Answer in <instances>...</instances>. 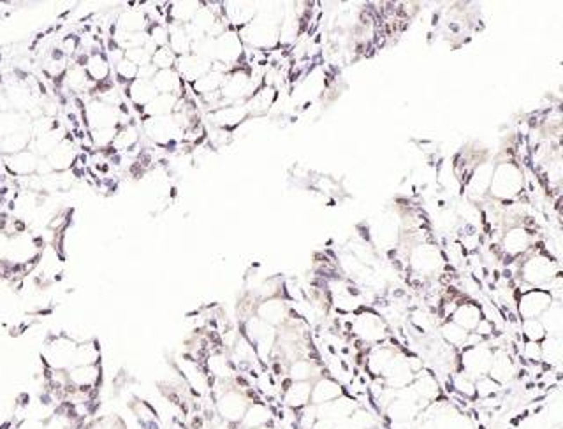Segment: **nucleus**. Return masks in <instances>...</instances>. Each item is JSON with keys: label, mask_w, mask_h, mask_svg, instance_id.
I'll list each match as a JSON object with an SVG mask.
<instances>
[{"label": "nucleus", "mask_w": 563, "mask_h": 429, "mask_svg": "<svg viewBox=\"0 0 563 429\" xmlns=\"http://www.w3.org/2000/svg\"><path fill=\"white\" fill-rule=\"evenodd\" d=\"M524 190V172L519 162L514 158H503L495 162L488 196L498 203H512Z\"/></svg>", "instance_id": "f257e3e1"}, {"label": "nucleus", "mask_w": 563, "mask_h": 429, "mask_svg": "<svg viewBox=\"0 0 563 429\" xmlns=\"http://www.w3.org/2000/svg\"><path fill=\"white\" fill-rule=\"evenodd\" d=\"M77 341L69 334L58 333L46 336L44 348H42V364L51 371H69L72 368L74 354H76Z\"/></svg>", "instance_id": "f03ea898"}, {"label": "nucleus", "mask_w": 563, "mask_h": 429, "mask_svg": "<svg viewBox=\"0 0 563 429\" xmlns=\"http://www.w3.org/2000/svg\"><path fill=\"white\" fill-rule=\"evenodd\" d=\"M141 132L153 146L162 150H175L183 143V130L171 116H157L141 122Z\"/></svg>", "instance_id": "7ed1b4c3"}, {"label": "nucleus", "mask_w": 563, "mask_h": 429, "mask_svg": "<svg viewBox=\"0 0 563 429\" xmlns=\"http://www.w3.org/2000/svg\"><path fill=\"white\" fill-rule=\"evenodd\" d=\"M238 34L245 48L253 49V51H274L280 48L278 27L266 23L257 16L250 23L238 28Z\"/></svg>", "instance_id": "20e7f679"}, {"label": "nucleus", "mask_w": 563, "mask_h": 429, "mask_svg": "<svg viewBox=\"0 0 563 429\" xmlns=\"http://www.w3.org/2000/svg\"><path fill=\"white\" fill-rule=\"evenodd\" d=\"M521 278L526 281L530 287L545 288V285L559 274L558 260L552 259L551 253H531L523 264H521Z\"/></svg>", "instance_id": "39448f33"}, {"label": "nucleus", "mask_w": 563, "mask_h": 429, "mask_svg": "<svg viewBox=\"0 0 563 429\" xmlns=\"http://www.w3.org/2000/svg\"><path fill=\"white\" fill-rule=\"evenodd\" d=\"M246 53H248V49L243 44L236 28L229 27L220 37L215 39V62L222 63L229 69L246 63Z\"/></svg>", "instance_id": "423d86ee"}, {"label": "nucleus", "mask_w": 563, "mask_h": 429, "mask_svg": "<svg viewBox=\"0 0 563 429\" xmlns=\"http://www.w3.org/2000/svg\"><path fill=\"white\" fill-rule=\"evenodd\" d=\"M445 257L442 250L431 243H419L408 253V266L421 276H431L443 267Z\"/></svg>", "instance_id": "0eeeda50"}, {"label": "nucleus", "mask_w": 563, "mask_h": 429, "mask_svg": "<svg viewBox=\"0 0 563 429\" xmlns=\"http://www.w3.org/2000/svg\"><path fill=\"white\" fill-rule=\"evenodd\" d=\"M493 348L488 343L472 345V347H463L461 352V373L468 375L470 378H479V376L488 375L489 366H491Z\"/></svg>", "instance_id": "6e6552de"}, {"label": "nucleus", "mask_w": 563, "mask_h": 429, "mask_svg": "<svg viewBox=\"0 0 563 429\" xmlns=\"http://www.w3.org/2000/svg\"><path fill=\"white\" fill-rule=\"evenodd\" d=\"M208 122L211 123V127L215 129H222V130H229V132L234 134L236 129L243 125L246 120H250L248 109L245 108L243 102H238V104H225L220 105V108L210 109L206 113Z\"/></svg>", "instance_id": "1a4fd4ad"}, {"label": "nucleus", "mask_w": 563, "mask_h": 429, "mask_svg": "<svg viewBox=\"0 0 563 429\" xmlns=\"http://www.w3.org/2000/svg\"><path fill=\"white\" fill-rule=\"evenodd\" d=\"M552 297L545 288L530 287L524 288L523 294L519 295L517 301V313L523 320L528 319H540L542 313L552 305Z\"/></svg>", "instance_id": "9d476101"}, {"label": "nucleus", "mask_w": 563, "mask_h": 429, "mask_svg": "<svg viewBox=\"0 0 563 429\" xmlns=\"http://www.w3.org/2000/svg\"><path fill=\"white\" fill-rule=\"evenodd\" d=\"M352 331H354L361 340L368 341V343L379 345L380 341L386 338L387 326L386 322H384L382 316H379L377 313L362 312L359 313V315L354 319V322H352Z\"/></svg>", "instance_id": "9b49d317"}, {"label": "nucleus", "mask_w": 563, "mask_h": 429, "mask_svg": "<svg viewBox=\"0 0 563 429\" xmlns=\"http://www.w3.org/2000/svg\"><path fill=\"white\" fill-rule=\"evenodd\" d=\"M248 404V399L241 392L234 389H227L218 396L217 411L227 424H238V422H241Z\"/></svg>", "instance_id": "f8f14e48"}, {"label": "nucleus", "mask_w": 563, "mask_h": 429, "mask_svg": "<svg viewBox=\"0 0 563 429\" xmlns=\"http://www.w3.org/2000/svg\"><path fill=\"white\" fill-rule=\"evenodd\" d=\"M77 155H80V151H77L72 137L65 136V139H63L62 143L56 144V146L46 155L44 160L48 162L51 172H67L76 165Z\"/></svg>", "instance_id": "ddd939ff"}, {"label": "nucleus", "mask_w": 563, "mask_h": 429, "mask_svg": "<svg viewBox=\"0 0 563 429\" xmlns=\"http://www.w3.org/2000/svg\"><path fill=\"white\" fill-rule=\"evenodd\" d=\"M122 90H123V98L129 102L132 111L137 113V115H141L143 109L157 97V90L153 88L151 81L141 79V77H137V79H134L132 83L123 87Z\"/></svg>", "instance_id": "4468645a"}, {"label": "nucleus", "mask_w": 563, "mask_h": 429, "mask_svg": "<svg viewBox=\"0 0 563 429\" xmlns=\"http://www.w3.org/2000/svg\"><path fill=\"white\" fill-rule=\"evenodd\" d=\"M2 160H4V169H6L13 178L21 179V178H28V176L37 172L41 157L28 148V150L20 151V153L16 155H11V157H4Z\"/></svg>", "instance_id": "2eb2a0df"}, {"label": "nucleus", "mask_w": 563, "mask_h": 429, "mask_svg": "<svg viewBox=\"0 0 563 429\" xmlns=\"http://www.w3.org/2000/svg\"><path fill=\"white\" fill-rule=\"evenodd\" d=\"M211 65H213V62H210V60H204L201 58V56L194 55V53H189V55H183L176 58L175 70L178 72V76L182 77L183 83L189 87V84H192L194 81L199 79L201 76L210 72Z\"/></svg>", "instance_id": "dca6fc26"}, {"label": "nucleus", "mask_w": 563, "mask_h": 429, "mask_svg": "<svg viewBox=\"0 0 563 429\" xmlns=\"http://www.w3.org/2000/svg\"><path fill=\"white\" fill-rule=\"evenodd\" d=\"M83 70L91 84L106 83V81L113 79L111 62H109V58L106 56L104 49L102 48L90 49V53H88V60H87V63H84Z\"/></svg>", "instance_id": "f3484780"}, {"label": "nucleus", "mask_w": 563, "mask_h": 429, "mask_svg": "<svg viewBox=\"0 0 563 429\" xmlns=\"http://www.w3.org/2000/svg\"><path fill=\"white\" fill-rule=\"evenodd\" d=\"M533 234L523 225H512L502 236V250L510 257H519L531 248Z\"/></svg>", "instance_id": "a211bd4d"}, {"label": "nucleus", "mask_w": 563, "mask_h": 429, "mask_svg": "<svg viewBox=\"0 0 563 429\" xmlns=\"http://www.w3.org/2000/svg\"><path fill=\"white\" fill-rule=\"evenodd\" d=\"M488 376H491V378L495 380V382H498L500 385L510 382V380L516 376V362H514V359L510 357V354L505 350V348H496V350H493V359H491V366H489Z\"/></svg>", "instance_id": "6ab92c4d"}, {"label": "nucleus", "mask_w": 563, "mask_h": 429, "mask_svg": "<svg viewBox=\"0 0 563 429\" xmlns=\"http://www.w3.org/2000/svg\"><path fill=\"white\" fill-rule=\"evenodd\" d=\"M340 396H343V389H341L338 380L329 378V376H322L317 382H312L310 404H313V406L331 403V401L338 399Z\"/></svg>", "instance_id": "aec40b11"}, {"label": "nucleus", "mask_w": 563, "mask_h": 429, "mask_svg": "<svg viewBox=\"0 0 563 429\" xmlns=\"http://www.w3.org/2000/svg\"><path fill=\"white\" fill-rule=\"evenodd\" d=\"M203 2H196V0H179V2H169L165 4V25H186L192 21L194 14L197 13V9L201 7Z\"/></svg>", "instance_id": "412c9836"}, {"label": "nucleus", "mask_w": 563, "mask_h": 429, "mask_svg": "<svg viewBox=\"0 0 563 429\" xmlns=\"http://www.w3.org/2000/svg\"><path fill=\"white\" fill-rule=\"evenodd\" d=\"M150 20L143 7H125L118 14L115 27L122 32H146Z\"/></svg>", "instance_id": "4be33fe9"}, {"label": "nucleus", "mask_w": 563, "mask_h": 429, "mask_svg": "<svg viewBox=\"0 0 563 429\" xmlns=\"http://www.w3.org/2000/svg\"><path fill=\"white\" fill-rule=\"evenodd\" d=\"M482 316H484V312H482L481 306L474 301H467L461 302V305L450 313V322H454L456 326L463 327L464 331L472 333V331L477 327V324L482 320Z\"/></svg>", "instance_id": "5701e85b"}, {"label": "nucleus", "mask_w": 563, "mask_h": 429, "mask_svg": "<svg viewBox=\"0 0 563 429\" xmlns=\"http://www.w3.org/2000/svg\"><path fill=\"white\" fill-rule=\"evenodd\" d=\"M151 84L157 90V94H165V95H182L185 94V87L186 84L183 83L182 77L178 76L175 69H162L157 70L151 77Z\"/></svg>", "instance_id": "b1692460"}, {"label": "nucleus", "mask_w": 563, "mask_h": 429, "mask_svg": "<svg viewBox=\"0 0 563 429\" xmlns=\"http://www.w3.org/2000/svg\"><path fill=\"white\" fill-rule=\"evenodd\" d=\"M287 305H285L282 299L278 297H270V299H262V302H259L257 306L255 316H259L260 320H264L270 326H280L282 322H285L287 319Z\"/></svg>", "instance_id": "393cba45"}, {"label": "nucleus", "mask_w": 563, "mask_h": 429, "mask_svg": "<svg viewBox=\"0 0 563 429\" xmlns=\"http://www.w3.org/2000/svg\"><path fill=\"white\" fill-rule=\"evenodd\" d=\"M182 95L157 94V97H155L139 115L141 122L146 118H157V116H171L172 113L176 111V108H178V102Z\"/></svg>", "instance_id": "a878e982"}, {"label": "nucleus", "mask_w": 563, "mask_h": 429, "mask_svg": "<svg viewBox=\"0 0 563 429\" xmlns=\"http://www.w3.org/2000/svg\"><path fill=\"white\" fill-rule=\"evenodd\" d=\"M225 72L217 69H211L210 72H206L204 76H201L199 79L194 81L192 84H189V88L192 90L194 97L197 98H204L210 97V95H215L220 91L222 83H224Z\"/></svg>", "instance_id": "bb28decb"}, {"label": "nucleus", "mask_w": 563, "mask_h": 429, "mask_svg": "<svg viewBox=\"0 0 563 429\" xmlns=\"http://www.w3.org/2000/svg\"><path fill=\"white\" fill-rule=\"evenodd\" d=\"M32 143V130L25 129L20 130V132L9 134V136L0 137V157H11V155H16L20 151L28 150Z\"/></svg>", "instance_id": "cd10ccee"}, {"label": "nucleus", "mask_w": 563, "mask_h": 429, "mask_svg": "<svg viewBox=\"0 0 563 429\" xmlns=\"http://www.w3.org/2000/svg\"><path fill=\"white\" fill-rule=\"evenodd\" d=\"M310 394H312V382H292L284 392L285 406L292 410L305 408L310 403Z\"/></svg>", "instance_id": "c85d7f7f"}, {"label": "nucleus", "mask_w": 563, "mask_h": 429, "mask_svg": "<svg viewBox=\"0 0 563 429\" xmlns=\"http://www.w3.org/2000/svg\"><path fill=\"white\" fill-rule=\"evenodd\" d=\"M394 355H396V350L393 347H389V345H377L372 350V354L368 355V361H366L369 373L375 376H382L386 368L389 366V362L393 361Z\"/></svg>", "instance_id": "c756f323"}, {"label": "nucleus", "mask_w": 563, "mask_h": 429, "mask_svg": "<svg viewBox=\"0 0 563 429\" xmlns=\"http://www.w3.org/2000/svg\"><path fill=\"white\" fill-rule=\"evenodd\" d=\"M417 403L401 399V397H396L387 404V414H389L391 421L396 422V424H408L417 415Z\"/></svg>", "instance_id": "7c9ffc66"}, {"label": "nucleus", "mask_w": 563, "mask_h": 429, "mask_svg": "<svg viewBox=\"0 0 563 429\" xmlns=\"http://www.w3.org/2000/svg\"><path fill=\"white\" fill-rule=\"evenodd\" d=\"M167 48L175 53L176 56L189 55L192 51V41L189 39L185 32V25H167Z\"/></svg>", "instance_id": "2f4dec72"}, {"label": "nucleus", "mask_w": 563, "mask_h": 429, "mask_svg": "<svg viewBox=\"0 0 563 429\" xmlns=\"http://www.w3.org/2000/svg\"><path fill=\"white\" fill-rule=\"evenodd\" d=\"M540 324L544 326L548 336H562L563 329V308L558 301L552 302L540 315Z\"/></svg>", "instance_id": "473e14b6"}, {"label": "nucleus", "mask_w": 563, "mask_h": 429, "mask_svg": "<svg viewBox=\"0 0 563 429\" xmlns=\"http://www.w3.org/2000/svg\"><path fill=\"white\" fill-rule=\"evenodd\" d=\"M101 362V345L97 340H88L77 343L76 354H74V366H88Z\"/></svg>", "instance_id": "72a5a7b5"}, {"label": "nucleus", "mask_w": 563, "mask_h": 429, "mask_svg": "<svg viewBox=\"0 0 563 429\" xmlns=\"http://www.w3.org/2000/svg\"><path fill=\"white\" fill-rule=\"evenodd\" d=\"M267 422H270V410H267L266 404L253 403L248 404L239 424L245 429H253L260 428V425H267Z\"/></svg>", "instance_id": "f704fd0d"}, {"label": "nucleus", "mask_w": 563, "mask_h": 429, "mask_svg": "<svg viewBox=\"0 0 563 429\" xmlns=\"http://www.w3.org/2000/svg\"><path fill=\"white\" fill-rule=\"evenodd\" d=\"M542 361L548 362L549 366H559L563 357V345L562 336H545L540 341Z\"/></svg>", "instance_id": "c9c22d12"}, {"label": "nucleus", "mask_w": 563, "mask_h": 429, "mask_svg": "<svg viewBox=\"0 0 563 429\" xmlns=\"http://www.w3.org/2000/svg\"><path fill=\"white\" fill-rule=\"evenodd\" d=\"M113 81L118 84L120 88L127 87L129 83H132L134 79H137V72H139V67L134 65L130 60H127L123 56L122 60H118L116 63H113Z\"/></svg>", "instance_id": "e433bc0d"}, {"label": "nucleus", "mask_w": 563, "mask_h": 429, "mask_svg": "<svg viewBox=\"0 0 563 429\" xmlns=\"http://www.w3.org/2000/svg\"><path fill=\"white\" fill-rule=\"evenodd\" d=\"M440 336H442L443 343L449 345V347L463 348L468 340V331H464L463 327L456 326L454 322L447 320V322H443L440 326Z\"/></svg>", "instance_id": "4c0bfd02"}, {"label": "nucleus", "mask_w": 563, "mask_h": 429, "mask_svg": "<svg viewBox=\"0 0 563 429\" xmlns=\"http://www.w3.org/2000/svg\"><path fill=\"white\" fill-rule=\"evenodd\" d=\"M63 84H65L70 91H74V94H80V91H88L91 87V83L88 81L84 70L77 65L67 67L65 74H63Z\"/></svg>", "instance_id": "58836bf2"}, {"label": "nucleus", "mask_w": 563, "mask_h": 429, "mask_svg": "<svg viewBox=\"0 0 563 429\" xmlns=\"http://www.w3.org/2000/svg\"><path fill=\"white\" fill-rule=\"evenodd\" d=\"M289 376L292 382H312L313 364L308 359H296L289 366Z\"/></svg>", "instance_id": "ea45409f"}, {"label": "nucleus", "mask_w": 563, "mask_h": 429, "mask_svg": "<svg viewBox=\"0 0 563 429\" xmlns=\"http://www.w3.org/2000/svg\"><path fill=\"white\" fill-rule=\"evenodd\" d=\"M347 422L350 429H373L377 425L375 415L365 408H355L350 417L347 418Z\"/></svg>", "instance_id": "a19ab883"}, {"label": "nucleus", "mask_w": 563, "mask_h": 429, "mask_svg": "<svg viewBox=\"0 0 563 429\" xmlns=\"http://www.w3.org/2000/svg\"><path fill=\"white\" fill-rule=\"evenodd\" d=\"M146 35L148 41H150L155 48H164V46H167L169 32H167V25H165L164 21H150V25H148L146 28Z\"/></svg>", "instance_id": "79ce46f5"}, {"label": "nucleus", "mask_w": 563, "mask_h": 429, "mask_svg": "<svg viewBox=\"0 0 563 429\" xmlns=\"http://www.w3.org/2000/svg\"><path fill=\"white\" fill-rule=\"evenodd\" d=\"M176 58H178V56H176L175 53H172L171 49L167 48V46H164V48H157L153 53H151L150 63H151V65H153L157 70H162V69H175Z\"/></svg>", "instance_id": "37998d69"}, {"label": "nucleus", "mask_w": 563, "mask_h": 429, "mask_svg": "<svg viewBox=\"0 0 563 429\" xmlns=\"http://www.w3.org/2000/svg\"><path fill=\"white\" fill-rule=\"evenodd\" d=\"M474 385H475V396L482 397V399H488V397H493L496 392H498L500 389H502V385H500L498 382H495V380H493L491 376H488V375L475 378Z\"/></svg>", "instance_id": "c03bdc74"}, {"label": "nucleus", "mask_w": 563, "mask_h": 429, "mask_svg": "<svg viewBox=\"0 0 563 429\" xmlns=\"http://www.w3.org/2000/svg\"><path fill=\"white\" fill-rule=\"evenodd\" d=\"M523 336L526 338L528 341H533V343H540L548 334H545L544 326L540 324L538 319H528L523 320Z\"/></svg>", "instance_id": "a18cd8bd"}, {"label": "nucleus", "mask_w": 563, "mask_h": 429, "mask_svg": "<svg viewBox=\"0 0 563 429\" xmlns=\"http://www.w3.org/2000/svg\"><path fill=\"white\" fill-rule=\"evenodd\" d=\"M410 322L421 333H429L435 327V316L431 313L424 312V309H415L410 315Z\"/></svg>", "instance_id": "49530a36"}, {"label": "nucleus", "mask_w": 563, "mask_h": 429, "mask_svg": "<svg viewBox=\"0 0 563 429\" xmlns=\"http://www.w3.org/2000/svg\"><path fill=\"white\" fill-rule=\"evenodd\" d=\"M475 380L470 378L464 373H454L453 375V387L461 394L463 397H474L475 396Z\"/></svg>", "instance_id": "de8ad7c7"}, {"label": "nucleus", "mask_w": 563, "mask_h": 429, "mask_svg": "<svg viewBox=\"0 0 563 429\" xmlns=\"http://www.w3.org/2000/svg\"><path fill=\"white\" fill-rule=\"evenodd\" d=\"M317 421V408L313 404H306L305 411L298 417V424L301 429H312V425L315 424Z\"/></svg>", "instance_id": "09e8293b"}, {"label": "nucleus", "mask_w": 563, "mask_h": 429, "mask_svg": "<svg viewBox=\"0 0 563 429\" xmlns=\"http://www.w3.org/2000/svg\"><path fill=\"white\" fill-rule=\"evenodd\" d=\"M523 357L528 359L531 362H540L542 361V350L540 343H533V341H526L523 348Z\"/></svg>", "instance_id": "8fccbe9b"}, {"label": "nucleus", "mask_w": 563, "mask_h": 429, "mask_svg": "<svg viewBox=\"0 0 563 429\" xmlns=\"http://www.w3.org/2000/svg\"><path fill=\"white\" fill-rule=\"evenodd\" d=\"M4 111H11V104H9V98H7L6 84H4V79L0 77V113H4Z\"/></svg>", "instance_id": "3c124183"}, {"label": "nucleus", "mask_w": 563, "mask_h": 429, "mask_svg": "<svg viewBox=\"0 0 563 429\" xmlns=\"http://www.w3.org/2000/svg\"><path fill=\"white\" fill-rule=\"evenodd\" d=\"M312 429H334V422L327 421V418H317Z\"/></svg>", "instance_id": "603ef678"}, {"label": "nucleus", "mask_w": 563, "mask_h": 429, "mask_svg": "<svg viewBox=\"0 0 563 429\" xmlns=\"http://www.w3.org/2000/svg\"><path fill=\"white\" fill-rule=\"evenodd\" d=\"M253 429H270L267 425H260V428H253Z\"/></svg>", "instance_id": "864d4df0"}]
</instances>
